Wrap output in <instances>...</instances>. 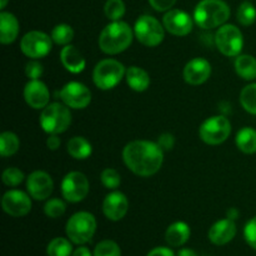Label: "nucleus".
I'll return each mask as SVG.
<instances>
[{"label": "nucleus", "instance_id": "38", "mask_svg": "<svg viewBox=\"0 0 256 256\" xmlns=\"http://www.w3.org/2000/svg\"><path fill=\"white\" fill-rule=\"evenodd\" d=\"M42 65L38 62H29L25 68V74L30 80H38L42 75Z\"/></svg>", "mask_w": 256, "mask_h": 256}, {"label": "nucleus", "instance_id": "33", "mask_svg": "<svg viewBox=\"0 0 256 256\" xmlns=\"http://www.w3.org/2000/svg\"><path fill=\"white\" fill-rule=\"evenodd\" d=\"M94 256H122V250L112 240H104L96 245Z\"/></svg>", "mask_w": 256, "mask_h": 256}, {"label": "nucleus", "instance_id": "34", "mask_svg": "<svg viewBox=\"0 0 256 256\" xmlns=\"http://www.w3.org/2000/svg\"><path fill=\"white\" fill-rule=\"evenodd\" d=\"M65 210H66V205L64 202L60 199H50L44 206V212L46 216L52 218V219H56L64 215Z\"/></svg>", "mask_w": 256, "mask_h": 256}, {"label": "nucleus", "instance_id": "35", "mask_svg": "<svg viewBox=\"0 0 256 256\" xmlns=\"http://www.w3.org/2000/svg\"><path fill=\"white\" fill-rule=\"evenodd\" d=\"M102 185H104L106 189H116L118 186L122 182V178H120V174L115 169H112V168H108V169L102 170Z\"/></svg>", "mask_w": 256, "mask_h": 256}, {"label": "nucleus", "instance_id": "3", "mask_svg": "<svg viewBox=\"0 0 256 256\" xmlns=\"http://www.w3.org/2000/svg\"><path fill=\"white\" fill-rule=\"evenodd\" d=\"M230 16V8L222 0H202L194 10L195 22L202 29L222 26Z\"/></svg>", "mask_w": 256, "mask_h": 256}, {"label": "nucleus", "instance_id": "11", "mask_svg": "<svg viewBox=\"0 0 256 256\" xmlns=\"http://www.w3.org/2000/svg\"><path fill=\"white\" fill-rule=\"evenodd\" d=\"M52 38L42 32H26L20 42V49L26 56L39 59L49 54L52 50Z\"/></svg>", "mask_w": 256, "mask_h": 256}, {"label": "nucleus", "instance_id": "5", "mask_svg": "<svg viewBox=\"0 0 256 256\" xmlns=\"http://www.w3.org/2000/svg\"><path fill=\"white\" fill-rule=\"evenodd\" d=\"M96 230V220L94 215L80 212L72 215L66 224V235L74 244H85L90 242Z\"/></svg>", "mask_w": 256, "mask_h": 256}, {"label": "nucleus", "instance_id": "26", "mask_svg": "<svg viewBox=\"0 0 256 256\" xmlns=\"http://www.w3.org/2000/svg\"><path fill=\"white\" fill-rule=\"evenodd\" d=\"M236 146L245 154L256 152V130L252 128H242L236 134Z\"/></svg>", "mask_w": 256, "mask_h": 256}, {"label": "nucleus", "instance_id": "39", "mask_svg": "<svg viewBox=\"0 0 256 256\" xmlns=\"http://www.w3.org/2000/svg\"><path fill=\"white\" fill-rule=\"evenodd\" d=\"M158 145L162 149V152H169L174 148L175 145V139L172 134L169 132H165V134H162L158 139Z\"/></svg>", "mask_w": 256, "mask_h": 256}, {"label": "nucleus", "instance_id": "8", "mask_svg": "<svg viewBox=\"0 0 256 256\" xmlns=\"http://www.w3.org/2000/svg\"><path fill=\"white\" fill-rule=\"evenodd\" d=\"M136 39L145 46H158L164 40V28L152 15H142L136 20L134 26Z\"/></svg>", "mask_w": 256, "mask_h": 256}, {"label": "nucleus", "instance_id": "46", "mask_svg": "<svg viewBox=\"0 0 256 256\" xmlns=\"http://www.w3.org/2000/svg\"><path fill=\"white\" fill-rule=\"evenodd\" d=\"M6 4L8 0H0V8H2V9H4V8L6 6Z\"/></svg>", "mask_w": 256, "mask_h": 256}, {"label": "nucleus", "instance_id": "15", "mask_svg": "<svg viewBox=\"0 0 256 256\" xmlns=\"http://www.w3.org/2000/svg\"><path fill=\"white\" fill-rule=\"evenodd\" d=\"M26 188L32 199L45 200L52 195L54 182L48 172H34L28 176Z\"/></svg>", "mask_w": 256, "mask_h": 256}, {"label": "nucleus", "instance_id": "20", "mask_svg": "<svg viewBox=\"0 0 256 256\" xmlns=\"http://www.w3.org/2000/svg\"><path fill=\"white\" fill-rule=\"evenodd\" d=\"M60 60H62V65L68 72H72V74H79L85 69V62L84 56L82 52L74 46V45H65L62 48V52H60Z\"/></svg>", "mask_w": 256, "mask_h": 256}, {"label": "nucleus", "instance_id": "13", "mask_svg": "<svg viewBox=\"0 0 256 256\" xmlns=\"http://www.w3.org/2000/svg\"><path fill=\"white\" fill-rule=\"evenodd\" d=\"M2 205L8 215L14 218H22L29 214L32 210V200L20 190H9L2 199Z\"/></svg>", "mask_w": 256, "mask_h": 256}, {"label": "nucleus", "instance_id": "41", "mask_svg": "<svg viewBox=\"0 0 256 256\" xmlns=\"http://www.w3.org/2000/svg\"><path fill=\"white\" fill-rule=\"evenodd\" d=\"M60 144H62V142H60L59 136H58L56 134H50V136L46 140V146L49 148L50 150H58Z\"/></svg>", "mask_w": 256, "mask_h": 256}, {"label": "nucleus", "instance_id": "40", "mask_svg": "<svg viewBox=\"0 0 256 256\" xmlns=\"http://www.w3.org/2000/svg\"><path fill=\"white\" fill-rule=\"evenodd\" d=\"M149 2L156 12H166L174 6L176 0H149Z\"/></svg>", "mask_w": 256, "mask_h": 256}, {"label": "nucleus", "instance_id": "12", "mask_svg": "<svg viewBox=\"0 0 256 256\" xmlns=\"http://www.w3.org/2000/svg\"><path fill=\"white\" fill-rule=\"evenodd\" d=\"M60 99L72 109H85L92 102V92L82 82H70L60 90Z\"/></svg>", "mask_w": 256, "mask_h": 256}, {"label": "nucleus", "instance_id": "43", "mask_svg": "<svg viewBox=\"0 0 256 256\" xmlns=\"http://www.w3.org/2000/svg\"><path fill=\"white\" fill-rule=\"evenodd\" d=\"M72 256H92V252L88 248L82 246V248H78L74 252H72Z\"/></svg>", "mask_w": 256, "mask_h": 256}, {"label": "nucleus", "instance_id": "1", "mask_svg": "<svg viewBox=\"0 0 256 256\" xmlns=\"http://www.w3.org/2000/svg\"><path fill=\"white\" fill-rule=\"evenodd\" d=\"M122 159L134 174L146 178L159 172L164 162V152L158 142L135 140L124 148Z\"/></svg>", "mask_w": 256, "mask_h": 256}, {"label": "nucleus", "instance_id": "6", "mask_svg": "<svg viewBox=\"0 0 256 256\" xmlns=\"http://www.w3.org/2000/svg\"><path fill=\"white\" fill-rule=\"evenodd\" d=\"M125 72L126 70L122 62L115 59H105L98 62L94 68L92 80L99 89L110 90L122 82Z\"/></svg>", "mask_w": 256, "mask_h": 256}, {"label": "nucleus", "instance_id": "27", "mask_svg": "<svg viewBox=\"0 0 256 256\" xmlns=\"http://www.w3.org/2000/svg\"><path fill=\"white\" fill-rule=\"evenodd\" d=\"M20 142L14 132H5L0 135V154L2 156H12L19 150Z\"/></svg>", "mask_w": 256, "mask_h": 256}, {"label": "nucleus", "instance_id": "42", "mask_svg": "<svg viewBox=\"0 0 256 256\" xmlns=\"http://www.w3.org/2000/svg\"><path fill=\"white\" fill-rule=\"evenodd\" d=\"M146 256H175L174 252L168 248H155Z\"/></svg>", "mask_w": 256, "mask_h": 256}, {"label": "nucleus", "instance_id": "10", "mask_svg": "<svg viewBox=\"0 0 256 256\" xmlns=\"http://www.w3.org/2000/svg\"><path fill=\"white\" fill-rule=\"evenodd\" d=\"M89 192V180L82 172H72L62 182V194L68 202H79Z\"/></svg>", "mask_w": 256, "mask_h": 256}, {"label": "nucleus", "instance_id": "23", "mask_svg": "<svg viewBox=\"0 0 256 256\" xmlns=\"http://www.w3.org/2000/svg\"><path fill=\"white\" fill-rule=\"evenodd\" d=\"M126 82L135 92H145L150 85V76L144 69L139 66H130L125 72Z\"/></svg>", "mask_w": 256, "mask_h": 256}, {"label": "nucleus", "instance_id": "22", "mask_svg": "<svg viewBox=\"0 0 256 256\" xmlns=\"http://www.w3.org/2000/svg\"><path fill=\"white\" fill-rule=\"evenodd\" d=\"M190 228L186 222H178L170 225L165 232V240L172 246H182L189 240Z\"/></svg>", "mask_w": 256, "mask_h": 256}, {"label": "nucleus", "instance_id": "19", "mask_svg": "<svg viewBox=\"0 0 256 256\" xmlns=\"http://www.w3.org/2000/svg\"><path fill=\"white\" fill-rule=\"evenodd\" d=\"M236 235V225L234 220L224 219L215 222L209 230V239L215 245H225Z\"/></svg>", "mask_w": 256, "mask_h": 256}, {"label": "nucleus", "instance_id": "2", "mask_svg": "<svg viewBox=\"0 0 256 256\" xmlns=\"http://www.w3.org/2000/svg\"><path fill=\"white\" fill-rule=\"evenodd\" d=\"M132 42V30L126 22H110L102 29L99 36V46L105 54L115 55L122 52Z\"/></svg>", "mask_w": 256, "mask_h": 256}, {"label": "nucleus", "instance_id": "14", "mask_svg": "<svg viewBox=\"0 0 256 256\" xmlns=\"http://www.w3.org/2000/svg\"><path fill=\"white\" fill-rule=\"evenodd\" d=\"M164 28L175 36H185L192 30V20L188 12L180 9H170L162 18Z\"/></svg>", "mask_w": 256, "mask_h": 256}, {"label": "nucleus", "instance_id": "4", "mask_svg": "<svg viewBox=\"0 0 256 256\" xmlns=\"http://www.w3.org/2000/svg\"><path fill=\"white\" fill-rule=\"evenodd\" d=\"M72 124V112L69 106L60 102H52L42 109L40 125L48 134H62Z\"/></svg>", "mask_w": 256, "mask_h": 256}, {"label": "nucleus", "instance_id": "29", "mask_svg": "<svg viewBox=\"0 0 256 256\" xmlns=\"http://www.w3.org/2000/svg\"><path fill=\"white\" fill-rule=\"evenodd\" d=\"M240 102L250 114L256 115V82L246 85L240 92Z\"/></svg>", "mask_w": 256, "mask_h": 256}, {"label": "nucleus", "instance_id": "30", "mask_svg": "<svg viewBox=\"0 0 256 256\" xmlns=\"http://www.w3.org/2000/svg\"><path fill=\"white\" fill-rule=\"evenodd\" d=\"M74 38V30L70 25L59 24L52 29V39L58 45H68Z\"/></svg>", "mask_w": 256, "mask_h": 256}, {"label": "nucleus", "instance_id": "16", "mask_svg": "<svg viewBox=\"0 0 256 256\" xmlns=\"http://www.w3.org/2000/svg\"><path fill=\"white\" fill-rule=\"evenodd\" d=\"M129 210L128 198L120 192H112L105 196L102 202V212L112 222H119Z\"/></svg>", "mask_w": 256, "mask_h": 256}, {"label": "nucleus", "instance_id": "18", "mask_svg": "<svg viewBox=\"0 0 256 256\" xmlns=\"http://www.w3.org/2000/svg\"><path fill=\"white\" fill-rule=\"evenodd\" d=\"M212 74V65L202 58L190 60L184 68V79L190 85H200L206 82Z\"/></svg>", "mask_w": 256, "mask_h": 256}, {"label": "nucleus", "instance_id": "36", "mask_svg": "<svg viewBox=\"0 0 256 256\" xmlns=\"http://www.w3.org/2000/svg\"><path fill=\"white\" fill-rule=\"evenodd\" d=\"M2 179L6 186H18L24 180V174L18 168H8L2 172Z\"/></svg>", "mask_w": 256, "mask_h": 256}, {"label": "nucleus", "instance_id": "44", "mask_svg": "<svg viewBox=\"0 0 256 256\" xmlns=\"http://www.w3.org/2000/svg\"><path fill=\"white\" fill-rule=\"evenodd\" d=\"M226 216H228V219L234 220L235 222V220L239 218V212H238V209H235V208H230L226 212Z\"/></svg>", "mask_w": 256, "mask_h": 256}, {"label": "nucleus", "instance_id": "17", "mask_svg": "<svg viewBox=\"0 0 256 256\" xmlns=\"http://www.w3.org/2000/svg\"><path fill=\"white\" fill-rule=\"evenodd\" d=\"M24 98L26 104L32 109H44L49 105L50 92L42 82L30 80L24 89Z\"/></svg>", "mask_w": 256, "mask_h": 256}, {"label": "nucleus", "instance_id": "9", "mask_svg": "<svg viewBox=\"0 0 256 256\" xmlns=\"http://www.w3.org/2000/svg\"><path fill=\"white\" fill-rule=\"evenodd\" d=\"M232 124L228 118L216 115L205 120L199 129V135L204 142L209 145H219L229 138Z\"/></svg>", "mask_w": 256, "mask_h": 256}, {"label": "nucleus", "instance_id": "37", "mask_svg": "<svg viewBox=\"0 0 256 256\" xmlns=\"http://www.w3.org/2000/svg\"><path fill=\"white\" fill-rule=\"evenodd\" d=\"M244 236L248 244L256 250V216L248 222L244 229Z\"/></svg>", "mask_w": 256, "mask_h": 256}, {"label": "nucleus", "instance_id": "25", "mask_svg": "<svg viewBox=\"0 0 256 256\" xmlns=\"http://www.w3.org/2000/svg\"><path fill=\"white\" fill-rule=\"evenodd\" d=\"M68 152L76 160H84L92 155V144L82 136H74L68 142Z\"/></svg>", "mask_w": 256, "mask_h": 256}, {"label": "nucleus", "instance_id": "31", "mask_svg": "<svg viewBox=\"0 0 256 256\" xmlns=\"http://www.w3.org/2000/svg\"><path fill=\"white\" fill-rule=\"evenodd\" d=\"M238 22L244 26H250L256 20V9L254 5L249 2H242L238 9Z\"/></svg>", "mask_w": 256, "mask_h": 256}, {"label": "nucleus", "instance_id": "24", "mask_svg": "<svg viewBox=\"0 0 256 256\" xmlns=\"http://www.w3.org/2000/svg\"><path fill=\"white\" fill-rule=\"evenodd\" d=\"M235 70L244 80L256 79V59L252 55H239L235 60Z\"/></svg>", "mask_w": 256, "mask_h": 256}, {"label": "nucleus", "instance_id": "32", "mask_svg": "<svg viewBox=\"0 0 256 256\" xmlns=\"http://www.w3.org/2000/svg\"><path fill=\"white\" fill-rule=\"evenodd\" d=\"M105 15L108 19L116 22L120 20L125 14V4L122 0H106L104 6Z\"/></svg>", "mask_w": 256, "mask_h": 256}, {"label": "nucleus", "instance_id": "45", "mask_svg": "<svg viewBox=\"0 0 256 256\" xmlns=\"http://www.w3.org/2000/svg\"><path fill=\"white\" fill-rule=\"evenodd\" d=\"M178 256H198L195 254L194 250L192 249H182L179 252H178Z\"/></svg>", "mask_w": 256, "mask_h": 256}, {"label": "nucleus", "instance_id": "21", "mask_svg": "<svg viewBox=\"0 0 256 256\" xmlns=\"http://www.w3.org/2000/svg\"><path fill=\"white\" fill-rule=\"evenodd\" d=\"M19 34V22L12 12H0V42L10 44Z\"/></svg>", "mask_w": 256, "mask_h": 256}, {"label": "nucleus", "instance_id": "28", "mask_svg": "<svg viewBox=\"0 0 256 256\" xmlns=\"http://www.w3.org/2000/svg\"><path fill=\"white\" fill-rule=\"evenodd\" d=\"M48 256H70L72 255V246L69 240L64 238H55L46 248Z\"/></svg>", "mask_w": 256, "mask_h": 256}, {"label": "nucleus", "instance_id": "7", "mask_svg": "<svg viewBox=\"0 0 256 256\" xmlns=\"http://www.w3.org/2000/svg\"><path fill=\"white\" fill-rule=\"evenodd\" d=\"M215 45L225 56H239L244 45L242 32L235 25H222L215 34Z\"/></svg>", "mask_w": 256, "mask_h": 256}]
</instances>
